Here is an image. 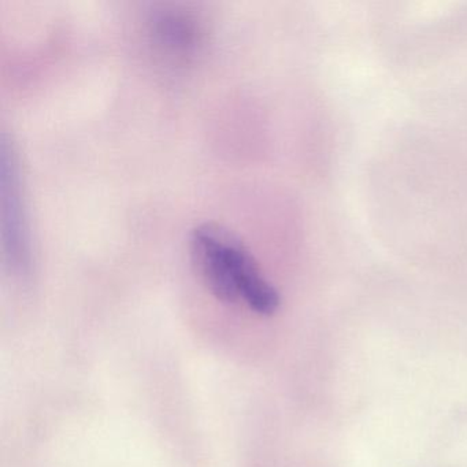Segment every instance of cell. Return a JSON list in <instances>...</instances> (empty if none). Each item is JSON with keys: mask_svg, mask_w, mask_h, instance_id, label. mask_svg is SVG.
I'll use <instances>...</instances> for the list:
<instances>
[{"mask_svg": "<svg viewBox=\"0 0 467 467\" xmlns=\"http://www.w3.org/2000/svg\"><path fill=\"white\" fill-rule=\"evenodd\" d=\"M190 244L193 265L218 300L243 299L261 316H272L280 307V294L236 234L217 223H202L191 234Z\"/></svg>", "mask_w": 467, "mask_h": 467, "instance_id": "cell-1", "label": "cell"}, {"mask_svg": "<svg viewBox=\"0 0 467 467\" xmlns=\"http://www.w3.org/2000/svg\"><path fill=\"white\" fill-rule=\"evenodd\" d=\"M0 185L2 225L7 261L13 272L26 275L31 270V239L21 195L17 158L13 146L10 147L5 136L0 144Z\"/></svg>", "mask_w": 467, "mask_h": 467, "instance_id": "cell-2", "label": "cell"}]
</instances>
